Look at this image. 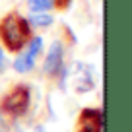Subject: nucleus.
<instances>
[{
    "label": "nucleus",
    "instance_id": "nucleus-1",
    "mask_svg": "<svg viewBox=\"0 0 132 132\" xmlns=\"http://www.w3.org/2000/svg\"><path fill=\"white\" fill-rule=\"evenodd\" d=\"M31 35V25L20 14H8L0 21V39L8 51H20Z\"/></svg>",
    "mask_w": 132,
    "mask_h": 132
},
{
    "label": "nucleus",
    "instance_id": "nucleus-2",
    "mask_svg": "<svg viewBox=\"0 0 132 132\" xmlns=\"http://www.w3.org/2000/svg\"><path fill=\"white\" fill-rule=\"evenodd\" d=\"M29 101H31V93H29L27 86H16L4 99H2V111L8 113L12 117H21L29 107Z\"/></svg>",
    "mask_w": 132,
    "mask_h": 132
},
{
    "label": "nucleus",
    "instance_id": "nucleus-3",
    "mask_svg": "<svg viewBox=\"0 0 132 132\" xmlns=\"http://www.w3.org/2000/svg\"><path fill=\"white\" fill-rule=\"evenodd\" d=\"M43 49V39L41 37H33L31 43H29V49L25 51L21 56H18L14 60V70L20 72V74H25V72L33 70V66H35V58L37 54L41 53Z\"/></svg>",
    "mask_w": 132,
    "mask_h": 132
},
{
    "label": "nucleus",
    "instance_id": "nucleus-4",
    "mask_svg": "<svg viewBox=\"0 0 132 132\" xmlns=\"http://www.w3.org/2000/svg\"><path fill=\"white\" fill-rule=\"evenodd\" d=\"M80 122H82L80 132H101L103 113L99 109H84L82 115H80Z\"/></svg>",
    "mask_w": 132,
    "mask_h": 132
},
{
    "label": "nucleus",
    "instance_id": "nucleus-5",
    "mask_svg": "<svg viewBox=\"0 0 132 132\" xmlns=\"http://www.w3.org/2000/svg\"><path fill=\"white\" fill-rule=\"evenodd\" d=\"M62 68V43H53V47L49 49V54L45 58V66H43V70H45L47 76H56Z\"/></svg>",
    "mask_w": 132,
    "mask_h": 132
},
{
    "label": "nucleus",
    "instance_id": "nucleus-6",
    "mask_svg": "<svg viewBox=\"0 0 132 132\" xmlns=\"http://www.w3.org/2000/svg\"><path fill=\"white\" fill-rule=\"evenodd\" d=\"M53 23V16L49 14H33L31 20H29V25H35V27H49Z\"/></svg>",
    "mask_w": 132,
    "mask_h": 132
},
{
    "label": "nucleus",
    "instance_id": "nucleus-7",
    "mask_svg": "<svg viewBox=\"0 0 132 132\" xmlns=\"http://www.w3.org/2000/svg\"><path fill=\"white\" fill-rule=\"evenodd\" d=\"M53 8V0H29V10L35 14H41V12H47V10Z\"/></svg>",
    "mask_w": 132,
    "mask_h": 132
},
{
    "label": "nucleus",
    "instance_id": "nucleus-8",
    "mask_svg": "<svg viewBox=\"0 0 132 132\" xmlns=\"http://www.w3.org/2000/svg\"><path fill=\"white\" fill-rule=\"evenodd\" d=\"M0 132H10V126H8V122H6L2 113H0Z\"/></svg>",
    "mask_w": 132,
    "mask_h": 132
},
{
    "label": "nucleus",
    "instance_id": "nucleus-9",
    "mask_svg": "<svg viewBox=\"0 0 132 132\" xmlns=\"http://www.w3.org/2000/svg\"><path fill=\"white\" fill-rule=\"evenodd\" d=\"M70 4V0H53V6H56V8H66V6Z\"/></svg>",
    "mask_w": 132,
    "mask_h": 132
},
{
    "label": "nucleus",
    "instance_id": "nucleus-10",
    "mask_svg": "<svg viewBox=\"0 0 132 132\" xmlns=\"http://www.w3.org/2000/svg\"><path fill=\"white\" fill-rule=\"evenodd\" d=\"M6 68V58H4V53H2V49H0V74L4 72Z\"/></svg>",
    "mask_w": 132,
    "mask_h": 132
}]
</instances>
